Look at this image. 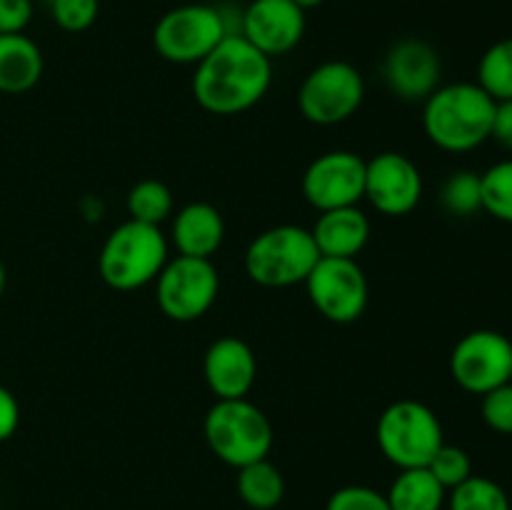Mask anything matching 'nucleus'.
<instances>
[{
	"instance_id": "obj_1",
	"label": "nucleus",
	"mask_w": 512,
	"mask_h": 510,
	"mask_svg": "<svg viewBox=\"0 0 512 510\" xmlns=\"http://www.w3.org/2000/svg\"><path fill=\"white\" fill-rule=\"evenodd\" d=\"M273 83V63L240 33H230L195 65L193 95L213 115H238L258 105Z\"/></svg>"
},
{
	"instance_id": "obj_2",
	"label": "nucleus",
	"mask_w": 512,
	"mask_h": 510,
	"mask_svg": "<svg viewBox=\"0 0 512 510\" xmlns=\"http://www.w3.org/2000/svg\"><path fill=\"white\" fill-rule=\"evenodd\" d=\"M495 100L478 83L440 85L423 108V130L445 153H468L493 135Z\"/></svg>"
},
{
	"instance_id": "obj_3",
	"label": "nucleus",
	"mask_w": 512,
	"mask_h": 510,
	"mask_svg": "<svg viewBox=\"0 0 512 510\" xmlns=\"http://www.w3.org/2000/svg\"><path fill=\"white\" fill-rule=\"evenodd\" d=\"M168 238L160 225L128 218L110 230L98 255L100 278L113 290H138L153 283L168 263Z\"/></svg>"
},
{
	"instance_id": "obj_4",
	"label": "nucleus",
	"mask_w": 512,
	"mask_h": 510,
	"mask_svg": "<svg viewBox=\"0 0 512 510\" xmlns=\"http://www.w3.org/2000/svg\"><path fill=\"white\" fill-rule=\"evenodd\" d=\"M203 435L215 458L230 468L265 460L273 450V425L248 398L215 400L205 413Z\"/></svg>"
},
{
	"instance_id": "obj_5",
	"label": "nucleus",
	"mask_w": 512,
	"mask_h": 510,
	"mask_svg": "<svg viewBox=\"0 0 512 510\" xmlns=\"http://www.w3.org/2000/svg\"><path fill=\"white\" fill-rule=\"evenodd\" d=\"M320 260L313 233L303 225H275L250 240L245 273L263 288H290L305 283Z\"/></svg>"
},
{
	"instance_id": "obj_6",
	"label": "nucleus",
	"mask_w": 512,
	"mask_h": 510,
	"mask_svg": "<svg viewBox=\"0 0 512 510\" xmlns=\"http://www.w3.org/2000/svg\"><path fill=\"white\" fill-rule=\"evenodd\" d=\"M380 453L398 470L428 468L445 443L443 423L430 405L420 400H395L380 413L375 425Z\"/></svg>"
},
{
	"instance_id": "obj_7",
	"label": "nucleus",
	"mask_w": 512,
	"mask_h": 510,
	"mask_svg": "<svg viewBox=\"0 0 512 510\" xmlns=\"http://www.w3.org/2000/svg\"><path fill=\"white\" fill-rule=\"evenodd\" d=\"M230 35L223 10L203 3L178 5L155 23L153 45L175 65H198L220 40Z\"/></svg>"
},
{
	"instance_id": "obj_8",
	"label": "nucleus",
	"mask_w": 512,
	"mask_h": 510,
	"mask_svg": "<svg viewBox=\"0 0 512 510\" xmlns=\"http://www.w3.org/2000/svg\"><path fill=\"white\" fill-rule=\"evenodd\" d=\"M220 290L218 268L210 258L175 255L155 278V300L165 318L193 323L213 308Z\"/></svg>"
},
{
	"instance_id": "obj_9",
	"label": "nucleus",
	"mask_w": 512,
	"mask_h": 510,
	"mask_svg": "<svg viewBox=\"0 0 512 510\" xmlns=\"http://www.w3.org/2000/svg\"><path fill=\"white\" fill-rule=\"evenodd\" d=\"M365 100V80L355 65L328 60L305 75L298 108L308 123L338 125L353 118Z\"/></svg>"
},
{
	"instance_id": "obj_10",
	"label": "nucleus",
	"mask_w": 512,
	"mask_h": 510,
	"mask_svg": "<svg viewBox=\"0 0 512 510\" xmlns=\"http://www.w3.org/2000/svg\"><path fill=\"white\" fill-rule=\"evenodd\" d=\"M305 288L310 303L330 323H355L368 308V278L355 258H320Z\"/></svg>"
},
{
	"instance_id": "obj_11",
	"label": "nucleus",
	"mask_w": 512,
	"mask_h": 510,
	"mask_svg": "<svg viewBox=\"0 0 512 510\" xmlns=\"http://www.w3.org/2000/svg\"><path fill=\"white\" fill-rule=\"evenodd\" d=\"M512 340L498 330H473L455 343L450 353V375L473 395H485L510 383Z\"/></svg>"
},
{
	"instance_id": "obj_12",
	"label": "nucleus",
	"mask_w": 512,
	"mask_h": 510,
	"mask_svg": "<svg viewBox=\"0 0 512 510\" xmlns=\"http://www.w3.org/2000/svg\"><path fill=\"white\" fill-rule=\"evenodd\" d=\"M300 188L318 213L358 205L365 198V160L350 150H328L305 168Z\"/></svg>"
},
{
	"instance_id": "obj_13",
	"label": "nucleus",
	"mask_w": 512,
	"mask_h": 510,
	"mask_svg": "<svg viewBox=\"0 0 512 510\" xmlns=\"http://www.w3.org/2000/svg\"><path fill=\"white\" fill-rule=\"evenodd\" d=\"M423 198V175L420 168L403 153L375 155L365 160V200L378 213L400 218L418 208Z\"/></svg>"
},
{
	"instance_id": "obj_14",
	"label": "nucleus",
	"mask_w": 512,
	"mask_h": 510,
	"mask_svg": "<svg viewBox=\"0 0 512 510\" xmlns=\"http://www.w3.org/2000/svg\"><path fill=\"white\" fill-rule=\"evenodd\" d=\"M443 63L428 40L403 38L390 45L383 60V80L393 95L400 100H428L440 88Z\"/></svg>"
},
{
	"instance_id": "obj_15",
	"label": "nucleus",
	"mask_w": 512,
	"mask_h": 510,
	"mask_svg": "<svg viewBox=\"0 0 512 510\" xmlns=\"http://www.w3.org/2000/svg\"><path fill=\"white\" fill-rule=\"evenodd\" d=\"M238 33L273 60L298 48L305 35V10L293 0H253L240 15Z\"/></svg>"
},
{
	"instance_id": "obj_16",
	"label": "nucleus",
	"mask_w": 512,
	"mask_h": 510,
	"mask_svg": "<svg viewBox=\"0 0 512 510\" xmlns=\"http://www.w3.org/2000/svg\"><path fill=\"white\" fill-rule=\"evenodd\" d=\"M258 375L253 348L235 335L213 340L205 350L203 378L218 400L248 398Z\"/></svg>"
},
{
	"instance_id": "obj_17",
	"label": "nucleus",
	"mask_w": 512,
	"mask_h": 510,
	"mask_svg": "<svg viewBox=\"0 0 512 510\" xmlns=\"http://www.w3.org/2000/svg\"><path fill=\"white\" fill-rule=\"evenodd\" d=\"M170 235H173L178 255L213 258L225 240V220L215 205L195 200L175 213Z\"/></svg>"
},
{
	"instance_id": "obj_18",
	"label": "nucleus",
	"mask_w": 512,
	"mask_h": 510,
	"mask_svg": "<svg viewBox=\"0 0 512 510\" xmlns=\"http://www.w3.org/2000/svg\"><path fill=\"white\" fill-rule=\"evenodd\" d=\"M310 233L320 258H355L370 240V220L358 205L323 210Z\"/></svg>"
},
{
	"instance_id": "obj_19",
	"label": "nucleus",
	"mask_w": 512,
	"mask_h": 510,
	"mask_svg": "<svg viewBox=\"0 0 512 510\" xmlns=\"http://www.w3.org/2000/svg\"><path fill=\"white\" fill-rule=\"evenodd\" d=\"M43 78V53L25 33L0 35V93H28Z\"/></svg>"
},
{
	"instance_id": "obj_20",
	"label": "nucleus",
	"mask_w": 512,
	"mask_h": 510,
	"mask_svg": "<svg viewBox=\"0 0 512 510\" xmlns=\"http://www.w3.org/2000/svg\"><path fill=\"white\" fill-rule=\"evenodd\" d=\"M390 510H443L448 490L428 468L400 470L385 493Z\"/></svg>"
},
{
	"instance_id": "obj_21",
	"label": "nucleus",
	"mask_w": 512,
	"mask_h": 510,
	"mask_svg": "<svg viewBox=\"0 0 512 510\" xmlns=\"http://www.w3.org/2000/svg\"><path fill=\"white\" fill-rule=\"evenodd\" d=\"M238 495L248 508L253 510H273L278 508L285 495L283 473L265 460L238 468Z\"/></svg>"
},
{
	"instance_id": "obj_22",
	"label": "nucleus",
	"mask_w": 512,
	"mask_h": 510,
	"mask_svg": "<svg viewBox=\"0 0 512 510\" xmlns=\"http://www.w3.org/2000/svg\"><path fill=\"white\" fill-rule=\"evenodd\" d=\"M478 85L495 100H512V38L490 45L478 63Z\"/></svg>"
},
{
	"instance_id": "obj_23",
	"label": "nucleus",
	"mask_w": 512,
	"mask_h": 510,
	"mask_svg": "<svg viewBox=\"0 0 512 510\" xmlns=\"http://www.w3.org/2000/svg\"><path fill=\"white\" fill-rule=\"evenodd\" d=\"M450 510H512L508 493L500 483L485 478V475H470L465 483L450 490Z\"/></svg>"
},
{
	"instance_id": "obj_24",
	"label": "nucleus",
	"mask_w": 512,
	"mask_h": 510,
	"mask_svg": "<svg viewBox=\"0 0 512 510\" xmlns=\"http://www.w3.org/2000/svg\"><path fill=\"white\" fill-rule=\"evenodd\" d=\"M128 215L140 223H165L173 215V193L160 180H140L128 193Z\"/></svg>"
},
{
	"instance_id": "obj_25",
	"label": "nucleus",
	"mask_w": 512,
	"mask_h": 510,
	"mask_svg": "<svg viewBox=\"0 0 512 510\" xmlns=\"http://www.w3.org/2000/svg\"><path fill=\"white\" fill-rule=\"evenodd\" d=\"M440 203L455 218H470L483 210V188L480 173L473 170H455L440 188Z\"/></svg>"
},
{
	"instance_id": "obj_26",
	"label": "nucleus",
	"mask_w": 512,
	"mask_h": 510,
	"mask_svg": "<svg viewBox=\"0 0 512 510\" xmlns=\"http://www.w3.org/2000/svg\"><path fill=\"white\" fill-rule=\"evenodd\" d=\"M483 188V210L500 223L512 225V158L490 165L480 173Z\"/></svg>"
},
{
	"instance_id": "obj_27",
	"label": "nucleus",
	"mask_w": 512,
	"mask_h": 510,
	"mask_svg": "<svg viewBox=\"0 0 512 510\" xmlns=\"http://www.w3.org/2000/svg\"><path fill=\"white\" fill-rule=\"evenodd\" d=\"M428 470L438 478V483L445 490H453L473 475V460L458 445L443 443L438 453L433 455V460L428 463Z\"/></svg>"
},
{
	"instance_id": "obj_28",
	"label": "nucleus",
	"mask_w": 512,
	"mask_h": 510,
	"mask_svg": "<svg viewBox=\"0 0 512 510\" xmlns=\"http://www.w3.org/2000/svg\"><path fill=\"white\" fill-rule=\"evenodd\" d=\"M98 0H50V15L65 33H83L98 20Z\"/></svg>"
},
{
	"instance_id": "obj_29",
	"label": "nucleus",
	"mask_w": 512,
	"mask_h": 510,
	"mask_svg": "<svg viewBox=\"0 0 512 510\" xmlns=\"http://www.w3.org/2000/svg\"><path fill=\"white\" fill-rule=\"evenodd\" d=\"M480 415L485 425L500 435H512V383L498 385L495 390L483 395Z\"/></svg>"
},
{
	"instance_id": "obj_30",
	"label": "nucleus",
	"mask_w": 512,
	"mask_h": 510,
	"mask_svg": "<svg viewBox=\"0 0 512 510\" xmlns=\"http://www.w3.org/2000/svg\"><path fill=\"white\" fill-rule=\"evenodd\" d=\"M325 510H390L388 498L368 485H345L328 498Z\"/></svg>"
},
{
	"instance_id": "obj_31",
	"label": "nucleus",
	"mask_w": 512,
	"mask_h": 510,
	"mask_svg": "<svg viewBox=\"0 0 512 510\" xmlns=\"http://www.w3.org/2000/svg\"><path fill=\"white\" fill-rule=\"evenodd\" d=\"M33 20V0H0V35L25 33Z\"/></svg>"
},
{
	"instance_id": "obj_32",
	"label": "nucleus",
	"mask_w": 512,
	"mask_h": 510,
	"mask_svg": "<svg viewBox=\"0 0 512 510\" xmlns=\"http://www.w3.org/2000/svg\"><path fill=\"white\" fill-rule=\"evenodd\" d=\"M20 425V405L5 385H0V443L13 438Z\"/></svg>"
},
{
	"instance_id": "obj_33",
	"label": "nucleus",
	"mask_w": 512,
	"mask_h": 510,
	"mask_svg": "<svg viewBox=\"0 0 512 510\" xmlns=\"http://www.w3.org/2000/svg\"><path fill=\"white\" fill-rule=\"evenodd\" d=\"M490 138L498 140L505 150L512 153V100H503V103L495 105L493 135Z\"/></svg>"
},
{
	"instance_id": "obj_34",
	"label": "nucleus",
	"mask_w": 512,
	"mask_h": 510,
	"mask_svg": "<svg viewBox=\"0 0 512 510\" xmlns=\"http://www.w3.org/2000/svg\"><path fill=\"white\" fill-rule=\"evenodd\" d=\"M295 5H298V8H303V10H310V8H318V5H323L325 0H293Z\"/></svg>"
},
{
	"instance_id": "obj_35",
	"label": "nucleus",
	"mask_w": 512,
	"mask_h": 510,
	"mask_svg": "<svg viewBox=\"0 0 512 510\" xmlns=\"http://www.w3.org/2000/svg\"><path fill=\"white\" fill-rule=\"evenodd\" d=\"M5 285H8V273H5V265L3 260H0V298H3L5 293Z\"/></svg>"
},
{
	"instance_id": "obj_36",
	"label": "nucleus",
	"mask_w": 512,
	"mask_h": 510,
	"mask_svg": "<svg viewBox=\"0 0 512 510\" xmlns=\"http://www.w3.org/2000/svg\"><path fill=\"white\" fill-rule=\"evenodd\" d=\"M510 383H512V373H510Z\"/></svg>"
}]
</instances>
